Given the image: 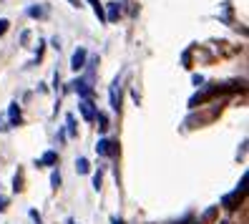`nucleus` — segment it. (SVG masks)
<instances>
[{
    "label": "nucleus",
    "instance_id": "1",
    "mask_svg": "<svg viewBox=\"0 0 249 224\" xmlns=\"http://www.w3.org/2000/svg\"><path fill=\"white\" fill-rule=\"evenodd\" d=\"M244 83L242 81H229V83H214L209 86L207 91H201V93H194L192 98H189V109H199L201 103H207L216 96H222V93H234V91H242Z\"/></svg>",
    "mask_w": 249,
    "mask_h": 224
},
{
    "label": "nucleus",
    "instance_id": "2",
    "mask_svg": "<svg viewBox=\"0 0 249 224\" xmlns=\"http://www.w3.org/2000/svg\"><path fill=\"white\" fill-rule=\"evenodd\" d=\"M96 151L101 156H116L119 154V141H111V139H101L96 144Z\"/></svg>",
    "mask_w": 249,
    "mask_h": 224
},
{
    "label": "nucleus",
    "instance_id": "3",
    "mask_svg": "<svg viewBox=\"0 0 249 224\" xmlns=\"http://www.w3.org/2000/svg\"><path fill=\"white\" fill-rule=\"evenodd\" d=\"M242 202H244V191H239V189H237V191L227 194V197L222 199V206H224V209H229V212H234V209H237Z\"/></svg>",
    "mask_w": 249,
    "mask_h": 224
},
{
    "label": "nucleus",
    "instance_id": "4",
    "mask_svg": "<svg viewBox=\"0 0 249 224\" xmlns=\"http://www.w3.org/2000/svg\"><path fill=\"white\" fill-rule=\"evenodd\" d=\"M86 58H89V51H86V48H76V53L71 56V68L73 71H83L86 68Z\"/></svg>",
    "mask_w": 249,
    "mask_h": 224
},
{
    "label": "nucleus",
    "instance_id": "5",
    "mask_svg": "<svg viewBox=\"0 0 249 224\" xmlns=\"http://www.w3.org/2000/svg\"><path fill=\"white\" fill-rule=\"evenodd\" d=\"M96 113H98V109L93 106V101L91 98H83L81 101V116L86 118V121H96Z\"/></svg>",
    "mask_w": 249,
    "mask_h": 224
},
{
    "label": "nucleus",
    "instance_id": "6",
    "mask_svg": "<svg viewBox=\"0 0 249 224\" xmlns=\"http://www.w3.org/2000/svg\"><path fill=\"white\" fill-rule=\"evenodd\" d=\"M111 109L119 113L121 111V81L116 78L113 81V86H111Z\"/></svg>",
    "mask_w": 249,
    "mask_h": 224
},
{
    "label": "nucleus",
    "instance_id": "7",
    "mask_svg": "<svg viewBox=\"0 0 249 224\" xmlns=\"http://www.w3.org/2000/svg\"><path fill=\"white\" fill-rule=\"evenodd\" d=\"M20 121H23L20 106H18V103H10V109H8V126H18Z\"/></svg>",
    "mask_w": 249,
    "mask_h": 224
},
{
    "label": "nucleus",
    "instance_id": "8",
    "mask_svg": "<svg viewBox=\"0 0 249 224\" xmlns=\"http://www.w3.org/2000/svg\"><path fill=\"white\" fill-rule=\"evenodd\" d=\"M36 164H38V167H55V164H58V154L55 151H46Z\"/></svg>",
    "mask_w": 249,
    "mask_h": 224
},
{
    "label": "nucleus",
    "instance_id": "9",
    "mask_svg": "<svg viewBox=\"0 0 249 224\" xmlns=\"http://www.w3.org/2000/svg\"><path fill=\"white\" fill-rule=\"evenodd\" d=\"M73 88H76V91L83 96V98H91V88H89V81H83V78H78V81H73L71 83Z\"/></svg>",
    "mask_w": 249,
    "mask_h": 224
},
{
    "label": "nucleus",
    "instance_id": "10",
    "mask_svg": "<svg viewBox=\"0 0 249 224\" xmlns=\"http://www.w3.org/2000/svg\"><path fill=\"white\" fill-rule=\"evenodd\" d=\"M119 16H121V3H108L106 23H113V20H119Z\"/></svg>",
    "mask_w": 249,
    "mask_h": 224
},
{
    "label": "nucleus",
    "instance_id": "11",
    "mask_svg": "<svg viewBox=\"0 0 249 224\" xmlns=\"http://www.w3.org/2000/svg\"><path fill=\"white\" fill-rule=\"evenodd\" d=\"M89 3L93 5V13H96V18H98L101 23H106V10H104V5H101L98 0H89Z\"/></svg>",
    "mask_w": 249,
    "mask_h": 224
},
{
    "label": "nucleus",
    "instance_id": "12",
    "mask_svg": "<svg viewBox=\"0 0 249 224\" xmlns=\"http://www.w3.org/2000/svg\"><path fill=\"white\" fill-rule=\"evenodd\" d=\"M76 171H78V174H89V171H91L89 159H86V156H78V159H76Z\"/></svg>",
    "mask_w": 249,
    "mask_h": 224
},
{
    "label": "nucleus",
    "instance_id": "13",
    "mask_svg": "<svg viewBox=\"0 0 249 224\" xmlns=\"http://www.w3.org/2000/svg\"><path fill=\"white\" fill-rule=\"evenodd\" d=\"M96 121H98V131H101V133L108 131V116H106V113H96Z\"/></svg>",
    "mask_w": 249,
    "mask_h": 224
},
{
    "label": "nucleus",
    "instance_id": "14",
    "mask_svg": "<svg viewBox=\"0 0 249 224\" xmlns=\"http://www.w3.org/2000/svg\"><path fill=\"white\" fill-rule=\"evenodd\" d=\"M13 191H23V169H18L16 179H13Z\"/></svg>",
    "mask_w": 249,
    "mask_h": 224
},
{
    "label": "nucleus",
    "instance_id": "15",
    "mask_svg": "<svg viewBox=\"0 0 249 224\" xmlns=\"http://www.w3.org/2000/svg\"><path fill=\"white\" fill-rule=\"evenodd\" d=\"M28 16H31V18H46V8H40V5H33L31 10H28Z\"/></svg>",
    "mask_w": 249,
    "mask_h": 224
},
{
    "label": "nucleus",
    "instance_id": "16",
    "mask_svg": "<svg viewBox=\"0 0 249 224\" xmlns=\"http://www.w3.org/2000/svg\"><path fill=\"white\" fill-rule=\"evenodd\" d=\"M66 124H68V133H71V136H76V118H73V113L66 116Z\"/></svg>",
    "mask_w": 249,
    "mask_h": 224
},
{
    "label": "nucleus",
    "instance_id": "17",
    "mask_svg": "<svg viewBox=\"0 0 249 224\" xmlns=\"http://www.w3.org/2000/svg\"><path fill=\"white\" fill-rule=\"evenodd\" d=\"M8 28H10V23H8L5 18H0V38H3V36L8 33Z\"/></svg>",
    "mask_w": 249,
    "mask_h": 224
},
{
    "label": "nucleus",
    "instance_id": "18",
    "mask_svg": "<svg viewBox=\"0 0 249 224\" xmlns=\"http://www.w3.org/2000/svg\"><path fill=\"white\" fill-rule=\"evenodd\" d=\"M51 184H53V189L61 187V174H58V171H53V176H51Z\"/></svg>",
    "mask_w": 249,
    "mask_h": 224
},
{
    "label": "nucleus",
    "instance_id": "19",
    "mask_svg": "<svg viewBox=\"0 0 249 224\" xmlns=\"http://www.w3.org/2000/svg\"><path fill=\"white\" fill-rule=\"evenodd\" d=\"M216 209H219V206H212V209H209V212H207V214H204V222H212V219L216 217Z\"/></svg>",
    "mask_w": 249,
    "mask_h": 224
},
{
    "label": "nucleus",
    "instance_id": "20",
    "mask_svg": "<svg viewBox=\"0 0 249 224\" xmlns=\"http://www.w3.org/2000/svg\"><path fill=\"white\" fill-rule=\"evenodd\" d=\"M43 46H46V40H38V53H36V63L43 58Z\"/></svg>",
    "mask_w": 249,
    "mask_h": 224
},
{
    "label": "nucleus",
    "instance_id": "21",
    "mask_svg": "<svg viewBox=\"0 0 249 224\" xmlns=\"http://www.w3.org/2000/svg\"><path fill=\"white\" fill-rule=\"evenodd\" d=\"M101 179H104V176H101V171H98V174H93V189H96V191L101 189Z\"/></svg>",
    "mask_w": 249,
    "mask_h": 224
},
{
    "label": "nucleus",
    "instance_id": "22",
    "mask_svg": "<svg viewBox=\"0 0 249 224\" xmlns=\"http://www.w3.org/2000/svg\"><path fill=\"white\" fill-rule=\"evenodd\" d=\"M8 209V197H0V214H3Z\"/></svg>",
    "mask_w": 249,
    "mask_h": 224
},
{
    "label": "nucleus",
    "instance_id": "23",
    "mask_svg": "<svg viewBox=\"0 0 249 224\" xmlns=\"http://www.w3.org/2000/svg\"><path fill=\"white\" fill-rule=\"evenodd\" d=\"M31 219H33V222H36V224H40V214H38V212H36V209H31Z\"/></svg>",
    "mask_w": 249,
    "mask_h": 224
},
{
    "label": "nucleus",
    "instance_id": "24",
    "mask_svg": "<svg viewBox=\"0 0 249 224\" xmlns=\"http://www.w3.org/2000/svg\"><path fill=\"white\" fill-rule=\"evenodd\" d=\"M20 40H23V46H25V43H28V40H31V33H28V31H25V33L20 36Z\"/></svg>",
    "mask_w": 249,
    "mask_h": 224
},
{
    "label": "nucleus",
    "instance_id": "25",
    "mask_svg": "<svg viewBox=\"0 0 249 224\" xmlns=\"http://www.w3.org/2000/svg\"><path fill=\"white\" fill-rule=\"evenodd\" d=\"M8 129H10V126L5 124V118H0V131H8Z\"/></svg>",
    "mask_w": 249,
    "mask_h": 224
},
{
    "label": "nucleus",
    "instance_id": "26",
    "mask_svg": "<svg viewBox=\"0 0 249 224\" xmlns=\"http://www.w3.org/2000/svg\"><path fill=\"white\" fill-rule=\"evenodd\" d=\"M71 5L73 8H81V0H71Z\"/></svg>",
    "mask_w": 249,
    "mask_h": 224
},
{
    "label": "nucleus",
    "instance_id": "27",
    "mask_svg": "<svg viewBox=\"0 0 249 224\" xmlns=\"http://www.w3.org/2000/svg\"><path fill=\"white\" fill-rule=\"evenodd\" d=\"M111 224H124V222H121L119 217H113V219H111Z\"/></svg>",
    "mask_w": 249,
    "mask_h": 224
},
{
    "label": "nucleus",
    "instance_id": "28",
    "mask_svg": "<svg viewBox=\"0 0 249 224\" xmlns=\"http://www.w3.org/2000/svg\"><path fill=\"white\" fill-rule=\"evenodd\" d=\"M71 224H73V222H71Z\"/></svg>",
    "mask_w": 249,
    "mask_h": 224
}]
</instances>
